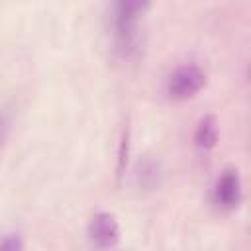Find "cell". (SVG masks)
<instances>
[{
  "label": "cell",
  "instance_id": "obj_1",
  "mask_svg": "<svg viewBox=\"0 0 251 251\" xmlns=\"http://www.w3.org/2000/svg\"><path fill=\"white\" fill-rule=\"evenodd\" d=\"M147 2L126 0L116 4V47L122 55H129L137 45V18Z\"/></svg>",
  "mask_w": 251,
  "mask_h": 251
},
{
  "label": "cell",
  "instance_id": "obj_2",
  "mask_svg": "<svg viewBox=\"0 0 251 251\" xmlns=\"http://www.w3.org/2000/svg\"><path fill=\"white\" fill-rule=\"evenodd\" d=\"M206 84V75L198 65H182L173 71L167 80V94L173 100H188Z\"/></svg>",
  "mask_w": 251,
  "mask_h": 251
},
{
  "label": "cell",
  "instance_id": "obj_3",
  "mask_svg": "<svg viewBox=\"0 0 251 251\" xmlns=\"http://www.w3.org/2000/svg\"><path fill=\"white\" fill-rule=\"evenodd\" d=\"M214 202L220 208L233 210L241 202V176L239 171L233 167H227L214 184Z\"/></svg>",
  "mask_w": 251,
  "mask_h": 251
},
{
  "label": "cell",
  "instance_id": "obj_4",
  "mask_svg": "<svg viewBox=\"0 0 251 251\" xmlns=\"http://www.w3.org/2000/svg\"><path fill=\"white\" fill-rule=\"evenodd\" d=\"M88 235L102 249H110V247L118 245V241H120V224H118L116 216L110 214V212L94 214L90 218V224H88Z\"/></svg>",
  "mask_w": 251,
  "mask_h": 251
},
{
  "label": "cell",
  "instance_id": "obj_5",
  "mask_svg": "<svg viewBox=\"0 0 251 251\" xmlns=\"http://www.w3.org/2000/svg\"><path fill=\"white\" fill-rule=\"evenodd\" d=\"M194 145L198 149H214L218 145V120L214 114L204 116L194 129Z\"/></svg>",
  "mask_w": 251,
  "mask_h": 251
},
{
  "label": "cell",
  "instance_id": "obj_6",
  "mask_svg": "<svg viewBox=\"0 0 251 251\" xmlns=\"http://www.w3.org/2000/svg\"><path fill=\"white\" fill-rule=\"evenodd\" d=\"M0 251H24V239L18 233H10L0 239Z\"/></svg>",
  "mask_w": 251,
  "mask_h": 251
},
{
  "label": "cell",
  "instance_id": "obj_7",
  "mask_svg": "<svg viewBox=\"0 0 251 251\" xmlns=\"http://www.w3.org/2000/svg\"><path fill=\"white\" fill-rule=\"evenodd\" d=\"M126 163H127V133L124 131L122 145H120V157H118V175H122V173H124Z\"/></svg>",
  "mask_w": 251,
  "mask_h": 251
}]
</instances>
